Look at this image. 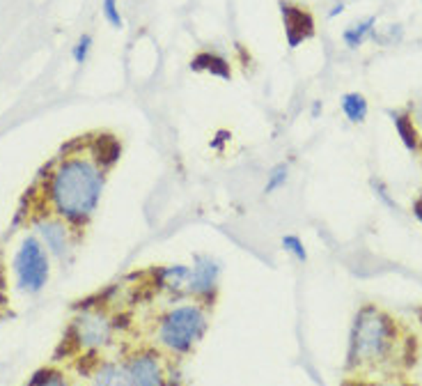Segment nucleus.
<instances>
[{"mask_svg": "<svg viewBox=\"0 0 422 386\" xmlns=\"http://www.w3.org/2000/svg\"><path fill=\"white\" fill-rule=\"evenodd\" d=\"M106 189V168L92 157L72 154L55 163L46 177V200L55 216L70 226H85L99 209Z\"/></svg>", "mask_w": 422, "mask_h": 386, "instance_id": "f257e3e1", "label": "nucleus"}, {"mask_svg": "<svg viewBox=\"0 0 422 386\" xmlns=\"http://www.w3.org/2000/svg\"><path fill=\"white\" fill-rule=\"evenodd\" d=\"M90 48H92V37L90 35H81L78 37V42L72 46V57L76 65H83L87 60V55H90Z\"/></svg>", "mask_w": 422, "mask_h": 386, "instance_id": "412c9836", "label": "nucleus"}, {"mask_svg": "<svg viewBox=\"0 0 422 386\" xmlns=\"http://www.w3.org/2000/svg\"><path fill=\"white\" fill-rule=\"evenodd\" d=\"M120 154H122V145H120V140H117L115 136L96 138L94 148H92V159L96 163H101L106 170L111 168L117 159H120Z\"/></svg>", "mask_w": 422, "mask_h": 386, "instance_id": "4468645a", "label": "nucleus"}, {"mask_svg": "<svg viewBox=\"0 0 422 386\" xmlns=\"http://www.w3.org/2000/svg\"><path fill=\"white\" fill-rule=\"evenodd\" d=\"M289 182V163H276L269 172H267V182H264V196H273L280 189H284V184Z\"/></svg>", "mask_w": 422, "mask_h": 386, "instance_id": "f3484780", "label": "nucleus"}, {"mask_svg": "<svg viewBox=\"0 0 422 386\" xmlns=\"http://www.w3.org/2000/svg\"><path fill=\"white\" fill-rule=\"evenodd\" d=\"M342 12H345V5L338 3V5H333V9L328 12V16H331V18H335V16H338V14H342Z\"/></svg>", "mask_w": 422, "mask_h": 386, "instance_id": "393cba45", "label": "nucleus"}, {"mask_svg": "<svg viewBox=\"0 0 422 386\" xmlns=\"http://www.w3.org/2000/svg\"><path fill=\"white\" fill-rule=\"evenodd\" d=\"M232 140V133L230 131H225V129H221V131H216L213 133V138H211V143H209V148L213 150V152H223L225 150V145H228Z\"/></svg>", "mask_w": 422, "mask_h": 386, "instance_id": "4be33fe9", "label": "nucleus"}, {"mask_svg": "<svg viewBox=\"0 0 422 386\" xmlns=\"http://www.w3.org/2000/svg\"><path fill=\"white\" fill-rule=\"evenodd\" d=\"M33 230L37 239L42 241L44 248L48 250V255H53L57 260H67L74 250V239H72V226L67 224L60 216H37L33 221Z\"/></svg>", "mask_w": 422, "mask_h": 386, "instance_id": "6e6552de", "label": "nucleus"}, {"mask_svg": "<svg viewBox=\"0 0 422 386\" xmlns=\"http://www.w3.org/2000/svg\"><path fill=\"white\" fill-rule=\"evenodd\" d=\"M374 26H377V18L374 16H367L365 21L349 26L347 31L342 33V40H345V44L349 48H358L362 42L367 40V37H374V31H377Z\"/></svg>", "mask_w": 422, "mask_h": 386, "instance_id": "dca6fc26", "label": "nucleus"}, {"mask_svg": "<svg viewBox=\"0 0 422 386\" xmlns=\"http://www.w3.org/2000/svg\"><path fill=\"white\" fill-rule=\"evenodd\" d=\"M413 216L422 224V198H420V196H418L416 202H413Z\"/></svg>", "mask_w": 422, "mask_h": 386, "instance_id": "b1692460", "label": "nucleus"}, {"mask_svg": "<svg viewBox=\"0 0 422 386\" xmlns=\"http://www.w3.org/2000/svg\"><path fill=\"white\" fill-rule=\"evenodd\" d=\"M209 331V308L186 299L177 302L156 317L154 324V343L170 359H184Z\"/></svg>", "mask_w": 422, "mask_h": 386, "instance_id": "7ed1b4c3", "label": "nucleus"}, {"mask_svg": "<svg viewBox=\"0 0 422 386\" xmlns=\"http://www.w3.org/2000/svg\"><path fill=\"white\" fill-rule=\"evenodd\" d=\"M131 386H168L170 361L159 347H138L124 356Z\"/></svg>", "mask_w": 422, "mask_h": 386, "instance_id": "423d86ee", "label": "nucleus"}, {"mask_svg": "<svg viewBox=\"0 0 422 386\" xmlns=\"http://www.w3.org/2000/svg\"><path fill=\"white\" fill-rule=\"evenodd\" d=\"M340 109H342V113L347 115L349 122L360 124V122H365L370 106H367V99L360 92H347V94H342Z\"/></svg>", "mask_w": 422, "mask_h": 386, "instance_id": "2eb2a0df", "label": "nucleus"}, {"mask_svg": "<svg viewBox=\"0 0 422 386\" xmlns=\"http://www.w3.org/2000/svg\"><path fill=\"white\" fill-rule=\"evenodd\" d=\"M90 386H131V377L126 373L122 359H104L96 363Z\"/></svg>", "mask_w": 422, "mask_h": 386, "instance_id": "9b49d317", "label": "nucleus"}, {"mask_svg": "<svg viewBox=\"0 0 422 386\" xmlns=\"http://www.w3.org/2000/svg\"><path fill=\"white\" fill-rule=\"evenodd\" d=\"M115 333H117V322L104 308H94V306L83 308L70 326V336L74 345L85 354H99L108 350L115 343Z\"/></svg>", "mask_w": 422, "mask_h": 386, "instance_id": "39448f33", "label": "nucleus"}, {"mask_svg": "<svg viewBox=\"0 0 422 386\" xmlns=\"http://www.w3.org/2000/svg\"><path fill=\"white\" fill-rule=\"evenodd\" d=\"M154 287L159 292H165L174 299L186 297V287H189V276H191V265L172 263V265H161L154 272Z\"/></svg>", "mask_w": 422, "mask_h": 386, "instance_id": "9d476101", "label": "nucleus"}, {"mask_svg": "<svg viewBox=\"0 0 422 386\" xmlns=\"http://www.w3.org/2000/svg\"><path fill=\"white\" fill-rule=\"evenodd\" d=\"M26 386H72V382L67 380V375L62 370L55 368H42L37 370Z\"/></svg>", "mask_w": 422, "mask_h": 386, "instance_id": "a211bd4d", "label": "nucleus"}, {"mask_svg": "<svg viewBox=\"0 0 422 386\" xmlns=\"http://www.w3.org/2000/svg\"><path fill=\"white\" fill-rule=\"evenodd\" d=\"M280 246L287 255H291L296 263H306L308 260V250H306V244H303V239L296 235V233H287L282 235L280 239Z\"/></svg>", "mask_w": 422, "mask_h": 386, "instance_id": "6ab92c4d", "label": "nucleus"}, {"mask_svg": "<svg viewBox=\"0 0 422 386\" xmlns=\"http://www.w3.org/2000/svg\"><path fill=\"white\" fill-rule=\"evenodd\" d=\"M280 14H282V26H284V37H287L289 48H296L306 40L315 35V18L306 7L296 3H280Z\"/></svg>", "mask_w": 422, "mask_h": 386, "instance_id": "1a4fd4ad", "label": "nucleus"}, {"mask_svg": "<svg viewBox=\"0 0 422 386\" xmlns=\"http://www.w3.org/2000/svg\"><path fill=\"white\" fill-rule=\"evenodd\" d=\"M101 14L108 23L117 31H122L124 28V18H122V12H120V0H101Z\"/></svg>", "mask_w": 422, "mask_h": 386, "instance_id": "aec40b11", "label": "nucleus"}, {"mask_svg": "<svg viewBox=\"0 0 422 386\" xmlns=\"http://www.w3.org/2000/svg\"><path fill=\"white\" fill-rule=\"evenodd\" d=\"M397 322L374 304L360 306L349 333L347 370L365 373L388 363L397 350Z\"/></svg>", "mask_w": 422, "mask_h": 386, "instance_id": "f03ea898", "label": "nucleus"}, {"mask_svg": "<svg viewBox=\"0 0 422 386\" xmlns=\"http://www.w3.org/2000/svg\"><path fill=\"white\" fill-rule=\"evenodd\" d=\"M221 276H223V265L218 260L207 253H198L191 263V276H189V287H186V297L211 308L221 292Z\"/></svg>", "mask_w": 422, "mask_h": 386, "instance_id": "0eeeda50", "label": "nucleus"}, {"mask_svg": "<svg viewBox=\"0 0 422 386\" xmlns=\"http://www.w3.org/2000/svg\"><path fill=\"white\" fill-rule=\"evenodd\" d=\"M12 272L16 287L26 294L42 292L51 276V260L37 235H26L12 258Z\"/></svg>", "mask_w": 422, "mask_h": 386, "instance_id": "20e7f679", "label": "nucleus"}, {"mask_svg": "<svg viewBox=\"0 0 422 386\" xmlns=\"http://www.w3.org/2000/svg\"><path fill=\"white\" fill-rule=\"evenodd\" d=\"M420 198H422V193H420Z\"/></svg>", "mask_w": 422, "mask_h": 386, "instance_id": "a878e982", "label": "nucleus"}, {"mask_svg": "<svg viewBox=\"0 0 422 386\" xmlns=\"http://www.w3.org/2000/svg\"><path fill=\"white\" fill-rule=\"evenodd\" d=\"M390 118H392V124H395V129H397V136L401 138V143H404V148L409 152H420L422 148V138H420V131L416 127V122L411 120V115L409 113H395V111H390Z\"/></svg>", "mask_w": 422, "mask_h": 386, "instance_id": "ddd939ff", "label": "nucleus"}, {"mask_svg": "<svg viewBox=\"0 0 422 386\" xmlns=\"http://www.w3.org/2000/svg\"><path fill=\"white\" fill-rule=\"evenodd\" d=\"M191 70L193 72H207L216 79H223V81H230L232 79V67L230 62L225 60L223 55L218 53H211V51H200L198 55L191 60Z\"/></svg>", "mask_w": 422, "mask_h": 386, "instance_id": "f8f14e48", "label": "nucleus"}, {"mask_svg": "<svg viewBox=\"0 0 422 386\" xmlns=\"http://www.w3.org/2000/svg\"><path fill=\"white\" fill-rule=\"evenodd\" d=\"M353 386H413L409 382H401V384H372V382H351Z\"/></svg>", "mask_w": 422, "mask_h": 386, "instance_id": "5701e85b", "label": "nucleus"}]
</instances>
